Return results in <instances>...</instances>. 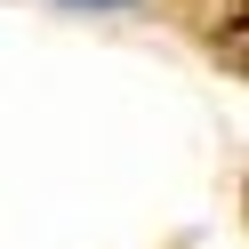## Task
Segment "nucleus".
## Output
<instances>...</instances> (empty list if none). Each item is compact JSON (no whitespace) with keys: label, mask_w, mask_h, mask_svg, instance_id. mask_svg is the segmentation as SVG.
<instances>
[{"label":"nucleus","mask_w":249,"mask_h":249,"mask_svg":"<svg viewBox=\"0 0 249 249\" xmlns=\"http://www.w3.org/2000/svg\"><path fill=\"white\" fill-rule=\"evenodd\" d=\"M209 49L217 65H233L249 81V0H217V24H209Z\"/></svg>","instance_id":"obj_1"}]
</instances>
